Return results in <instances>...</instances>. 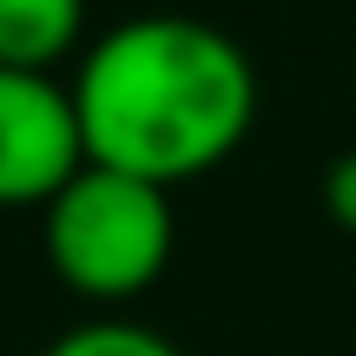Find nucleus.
Listing matches in <instances>:
<instances>
[{"instance_id": "1", "label": "nucleus", "mask_w": 356, "mask_h": 356, "mask_svg": "<svg viewBox=\"0 0 356 356\" xmlns=\"http://www.w3.org/2000/svg\"><path fill=\"white\" fill-rule=\"evenodd\" d=\"M86 159L152 185L218 172L257 126V66L198 13H132L73 53Z\"/></svg>"}, {"instance_id": "2", "label": "nucleus", "mask_w": 356, "mask_h": 356, "mask_svg": "<svg viewBox=\"0 0 356 356\" xmlns=\"http://www.w3.org/2000/svg\"><path fill=\"white\" fill-rule=\"evenodd\" d=\"M40 244L53 277L99 310H119L165 277L178 251L172 185H152L139 172H119L86 159L47 204H40Z\"/></svg>"}, {"instance_id": "3", "label": "nucleus", "mask_w": 356, "mask_h": 356, "mask_svg": "<svg viewBox=\"0 0 356 356\" xmlns=\"http://www.w3.org/2000/svg\"><path fill=\"white\" fill-rule=\"evenodd\" d=\"M86 165V132L60 73L0 66V211H40Z\"/></svg>"}, {"instance_id": "4", "label": "nucleus", "mask_w": 356, "mask_h": 356, "mask_svg": "<svg viewBox=\"0 0 356 356\" xmlns=\"http://www.w3.org/2000/svg\"><path fill=\"white\" fill-rule=\"evenodd\" d=\"M86 47V0H0V66L60 73Z\"/></svg>"}, {"instance_id": "5", "label": "nucleus", "mask_w": 356, "mask_h": 356, "mask_svg": "<svg viewBox=\"0 0 356 356\" xmlns=\"http://www.w3.org/2000/svg\"><path fill=\"white\" fill-rule=\"evenodd\" d=\"M40 356H185L172 337H159L152 323H132V317H86L73 330H60Z\"/></svg>"}, {"instance_id": "6", "label": "nucleus", "mask_w": 356, "mask_h": 356, "mask_svg": "<svg viewBox=\"0 0 356 356\" xmlns=\"http://www.w3.org/2000/svg\"><path fill=\"white\" fill-rule=\"evenodd\" d=\"M323 211L356 238V152H343L330 172H323Z\"/></svg>"}]
</instances>
